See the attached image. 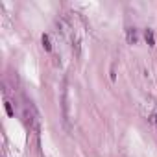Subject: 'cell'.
<instances>
[{"instance_id": "6", "label": "cell", "mask_w": 157, "mask_h": 157, "mask_svg": "<svg viewBox=\"0 0 157 157\" xmlns=\"http://www.w3.org/2000/svg\"><path fill=\"white\" fill-rule=\"evenodd\" d=\"M6 113H8L10 117H13V115H15V111H13V107H11V104H10V102H6Z\"/></svg>"}, {"instance_id": "5", "label": "cell", "mask_w": 157, "mask_h": 157, "mask_svg": "<svg viewBox=\"0 0 157 157\" xmlns=\"http://www.w3.org/2000/svg\"><path fill=\"white\" fill-rule=\"evenodd\" d=\"M43 46H44V50H46V52H50V50H52V43H50V37H48L46 33L43 35Z\"/></svg>"}, {"instance_id": "1", "label": "cell", "mask_w": 157, "mask_h": 157, "mask_svg": "<svg viewBox=\"0 0 157 157\" xmlns=\"http://www.w3.org/2000/svg\"><path fill=\"white\" fill-rule=\"evenodd\" d=\"M57 24H59V28H61V33H63V35L67 37V41L70 43L72 50H74L76 54H80V50H82V35H80V32H78V28L74 26V22L68 21V19H59Z\"/></svg>"}, {"instance_id": "2", "label": "cell", "mask_w": 157, "mask_h": 157, "mask_svg": "<svg viewBox=\"0 0 157 157\" xmlns=\"http://www.w3.org/2000/svg\"><path fill=\"white\" fill-rule=\"evenodd\" d=\"M70 93H68V87H65L63 91V117H65V124L68 126L70 122Z\"/></svg>"}, {"instance_id": "3", "label": "cell", "mask_w": 157, "mask_h": 157, "mask_svg": "<svg viewBox=\"0 0 157 157\" xmlns=\"http://www.w3.org/2000/svg\"><path fill=\"white\" fill-rule=\"evenodd\" d=\"M126 39H128L129 44H137V43H139V32H137V28H128Z\"/></svg>"}, {"instance_id": "7", "label": "cell", "mask_w": 157, "mask_h": 157, "mask_svg": "<svg viewBox=\"0 0 157 157\" xmlns=\"http://www.w3.org/2000/svg\"><path fill=\"white\" fill-rule=\"evenodd\" d=\"M151 122H155V124H157V107H155V111L151 113Z\"/></svg>"}, {"instance_id": "4", "label": "cell", "mask_w": 157, "mask_h": 157, "mask_svg": "<svg viewBox=\"0 0 157 157\" xmlns=\"http://www.w3.org/2000/svg\"><path fill=\"white\" fill-rule=\"evenodd\" d=\"M144 39H146V43H148L150 46H153V44H155V37H153V32H151L150 28L144 32Z\"/></svg>"}]
</instances>
